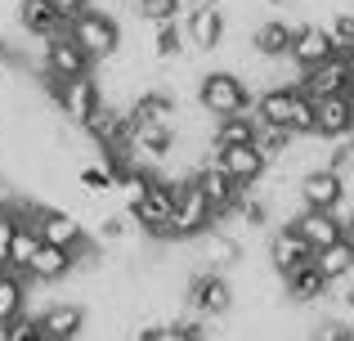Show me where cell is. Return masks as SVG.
I'll return each instance as SVG.
<instances>
[{
    "label": "cell",
    "instance_id": "d4e9b609",
    "mask_svg": "<svg viewBox=\"0 0 354 341\" xmlns=\"http://www.w3.org/2000/svg\"><path fill=\"white\" fill-rule=\"evenodd\" d=\"M130 5H135V18H144V23H171L184 14L189 0H130Z\"/></svg>",
    "mask_w": 354,
    "mask_h": 341
},
{
    "label": "cell",
    "instance_id": "603a6c76",
    "mask_svg": "<svg viewBox=\"0 0 354 341\" xmlns=\"http://www.w3.org/2000/svg\"><path fill=\"white\" fill-rule=\"evenodd\" d=\"M189 54V45H184V32H180V18H171V23H153V63H175Z\"/></svg>",
    "mask_w": 354,
    "mask_h": 341
},
{
    "label": "cell",
    "instance_id": "30bf717a",
    "mask_svg": "<svg viewBox=\"0 0 354 341\" xmlns=\"http://www.w3.org/2000/svg\"><path fill=\"white\" fill-rule=\"evenodd\" d=\"M211 162L238 184V189H251L260 175L269 171V158L256 149V144H229V149H211Z\"/></svg>",
    "mask_w": 354,
    "mask_h": 341
},
{
    "label": "cell",
    "instance_id": "83f0119b",
    "mask_svg": "<svg viewBox=\"0 0 354 341\" xmlns=\"http://www.w3.org/2000/svg\"><path fill=\"white\" fill-rule=\"evenodd\" d=\"M153 341H193V337H189V328H184L180 319H171V324H157L153 328Z\"/></svg>",
    "mask_w": 354,
    "mask_h": 341
},
{
    "label": "cell",
    "instance_id": "7c38bea8",
    "mask_svg": "<svg viewBox=\"0 0 354 341\" xmlns=\"http://www.w3.org/2000/svg\"><path fill=\"white\" fill-rule=\"evenodd\" d=\"M14 27H18V36H27V41H50V36H59L63 27H68V18H63L50 0H18L14 5Z\"/></svg>",
    "mask_w": 354,
    "mask_h": 341
},
{
    "label": "cell",
    "instance_id": "7a4b0ae2",
    "mask_svg": "<svg viewBox=\"0 0 354 341\" xmlns=\"http://www.w3.org/2000/svg\"><path fill=\"white\" fill-rule=\"evenodd\" d=\"M216 220L220 216H216V207L207 202V193H202L193 180H180V184H175V202H171V225H166L162 243H193V238L207 234Z\"/></svg>",
    "mask_w": 354,
    "mask_h": 341
},
{
    "label": "cell",
    "instance_id": "4fadbf2b",
    "mask_svg": "<svg viewBox=\"0 0 354 341\" xmlns=\"http://www.w3.org/2000/svg\"><path fill=\"white\" fill-rule=\"evenodd\" d=\"M287 225L310 243V252H323V247H332L337 238H346V225H341L332 211H314V207H301Z\"/></svg>",
    "mask_w": 354,
    "mask_h": 341
},
{
    "label": "cell",
    "instance_id": "836d02e7",
    "mask_svg": "<svg viewBox=\"0 0 354 341\" xmlns=\"http://www.w3.org/2000/svg\"><path fill=\"white\" fill-rule=\"evenodd\" d=\"M346 54H350V59H354V45H350V50H346Z\"/></svg>",
    "mask_w": 354,
    "mask_h": 341
},
{
    "label": "cell",
    "instance_id": "2e32d148",
    "mask_svg": "<svg viewBox=\"0 0 354 341\" xmlns=\"http://www.w3.org/2000/svg\"><path fill=\"white\" fill-rule=\"evenodd\" d=\"M72 270H77V256L63 252V247L41 243L36 256H32V265H27V279L41 283V288H63V283L72 279Z\"/></svg>",
    "mask_w": 354,
    "mask_h": 341
},
{
    "label": "cell",
    "instance_id": "4316f807",
    "mask_svg": "<svg viewBox=\"0 0 354 341\" xmlns=\"http://www.w3.org/2000/svg\"><path fill=\"white\" fill-rule=\"evenodd\" d=\"M323 27H328V41H332V50H337V54H346L350 45H354V9H337Z\"/></svg>",
    "mask_w": 354,
    "mask_h": 341
},
{
    "label": "cell",
    "instance_id": "6da1fadb",
    "mask_svg": "<svg viewBox=\"0 0 354 341\" xmlns=\"http://www.w3.org/2000/svg\"><path fill=\"white\" fill-rule=\"evenodd\" d=\"M193 104H198L202 113L211 117V122H220V117L251 113V104H256V90H251L247 81L238 77V72H229V68H207V72L198 77V86H193Z\"/></svg>",
    "mask_w": 354,
    "mask_h": 341
},
{
    "label": "cell",
    "instance_id": "e0dca14e",
    "mask_svg": "<svg viewBox=\"0 0 354 341\" xmlns=\"http://www.w3.org/2000/svg\"><path fill=\"white\" fill-rule=\"evenodd\" d=\"M328 54H337L332 50V41H328V27L323 23H296V32H292V50H287V59L296 63V68H314V63H323Z\"/></svg>",
    "mask_w": 354,
    "mask_h": 341
},
{
    "label": "cell",
    "instance_id": "52a82bcc",
    "mask_svg": "<svg viewBox=\"0 0 354 341\" xmlns=\"http://www.w3.org/2000/svg\"><path fill=\"white\" fill-rule=\"evenodd\" d=\"M90 324V306L77 297H50L36 310V328L45 341H77Z\"/></svg>",
    "mask_w": 354,
    "mask_h": 341
},
{
    "label": "cell",
    "instance_id": "1f68e13d",
    "mask_svg": "<svg viewBox=\"0 0 354 341\" xmlns=\"http://www.w3.org/2000/svg\"><path fill=\"white\" fill-rule=\"evenodd\" d=\"M346 144H350V149H354V122H350V135H346Z\"/></svg>",
    "mask_w": 354,
    "mask_h": 341
},
{
    "label": "cell",
    "instance_id": "f1b7e54d",
    "mask_svg": "<svg viewBox=\"0 0 354 341\" xmlns=\"http://www.w3.org/2000/svg\"><path fill=\"white\" fill-rule=\"evenodd\" d=\"M14 229H18V220L9 216V211H0V270H5V261H9V238H14Z\"/></svg>",
    "mask_w": 354,
    "mask_h": 341
},
{
    "label": "cell",
    "instance_id": "9a60e30c",
    "mask_svg": "<svg viewBox=\"0 0 354 341\" xmlns=\"http://www.w3.org/2000/svg\"><path fill=\"white\" fill-rule=\"evenodd\" d=\"M292 32H296V23L287 14H265L256 27H251V50H256L260 59H287Z\"/></svg>",
    "mask_w": 354,
    "mask_h": 341
},
{
    "label": "cell",
    "instance_id": "5bb4252c",
    "mask_svg": "<svg viewBox=\"0 0 354 341\" xmlns=\"http://www.w3.org/2000/svg\"><path fill=\"white\" fill-rule=\"evenodd\" d=\"M350 122H354V99L350 95L314 99V135H319V140H346Z\"/></svg>",
    "mask_w": 354,
    "mask_h": 341
},
{
    "label": "cell",
    "instance_id": "ffe728a7",
    "mask_svg": "<svg viewBox=\"0 0 354 341\" xmlns=\"http://www.w3.org/2000/svg\"><path fill=\"white\" fill-rule=\"evenodd\" d=\"M314 270L323 274L328 283H341V279H354V243L350 238H337L332 247L314 252Z\"/></svg>",
    "mask_w": 354,
    "mask_h": 341
},
{
    "label": "cell",
    "instance_id": "d6a6232c",
    "mask_svg": "<svg viewBox=\"0 0 354 341\" xmlns=\"http://www.w3.org/2000/svg\"><path fill=\"white\" fill-rule=\"evenodd\" d=\"M27 341H45V337H41V333H32V337H27Z\"/></svg>",
    "mask_w": 354,
    "mask_h": 341
},
{
    "label": "cell",
    "instance_id": "9c48e42d",
    "mask_svg": "<svg viewBox=\"0 0 354 341\" xmlns=\"http://www.w3.org/2000/svg\"><path fill=\"white\" fill-rule=\"evenodd\" d=\"M32 229L41 234V243L63 247V252H77V247L90 238V229L81 225V220L72 216V211H63V207H45V202H41V211H36Z\"/></svg>",
    "mask_w": 354,
    "mask_h": 341
},
{
    "label": "cell",
    "instance_id": "8992f818",
    "mask_svg": "<svg viewBox=\"0 0 354 341\" xmlns=\"http://www.w3.org/2000/svg\"><path fill=\"white\" fill-rule=\"evenodd\" d=\"M175 184H180V180H171L166 171H157L153 189H148L144 198L126 211L130 225H135L144 238H153V243H162V238H166V225H171V202H175Z\"/></svg>",
    "mask_w": 354,
    "mask_h": 341
},
{
    "label": "cell",
    "instance_id": "8fae6325",
    "mask_svg": "<svg viewBox=\"0 0 354 341\" xmlns=\"http://www.w3.org/2000/svg\"><path fill=\"white\" fill-rule=\"evenodd\" d=\"M265 261H269V270L283 279V274L301 270L305 261H314V252H310V243H305L292 225H274L269 229V243H265Z\"/></svg>",
    "mask_w": 354,
    "mask_h": 341
},
{
    "label": "cell",
    "instance_id": "484cf974",
    "mask_svg": "<svg viewBox=\"0 0 354 341\" xmlns=\"http://www.w3.org/2000/svg\"><path fill=\"white\" fill-rule=\"evenodd\" d=\"M292 140H296V135H292V131H283V126H260V131H256V149L265 153L269 162L283 158V153L292 149Z\"/></svg>",
    "mask_w": 354,
    "mask_h": 341
},
{
    "label": "cell",
    "instance_id": "ac0fdd59",
    "mask_svg": "<svg viewBox=\"0 0 354 341\" xmlns=\"http://www.w3.org/2000/svg\"><path fill=\"white\" fill-rule=\"evenodd\" d=\"M328 288L332 283L314 270V261H305L301 270L283 274V301H292V306H323V301H328Z\"/></svg>",
    "mask_w": 354,
    "mask_h": 341
},
{
    "label": "cell",
    "instance_id": "7402d4cb",
    "mask_svg": "<svg viewBox=\"0 0 354 341\" xmlns=\"http://www.w3.org/2000/svg\"><path fill=\"white\" fill-rule=\"evenodd\" d=\"M27 315V279L14 270H0V324H14Z\"/></svg>",
    "mask_w": 354,
    "mask_h": 341
},
{
    "label": "cell",
    "instance_id": "d6986e66",
    "mask_svg": "<svg viewBox=\"0 0 354 341\" xmlns=\"http://www.w3.org/2000/svg\"><path fill=\"white\" fill-rule=\"evenodd\" d=\"M193 184H198V189L207 193V202L216 207V216H220V220H225L229 211H234V202L242 198V189H238V184L216 167V162H207L202 171H193Z\"/></svg>",
    "mask_w": 354,
    "mask_h": 341
},
{
    "label": "cell",
    "instance_id": "ba28073f",
    "mask_svg": "<svg viewBox=\"0 0 354 341\" xmlns=\"http://www.w3.org/2000/svg\"><path fill=\"white\" fill-rule=\"evenodd\" d=\"M296 193H301V207H314V211H337L341 202L350 198L346 189V175L332 171V167H314L296 180Z\"/></svg>",
    "mask_w": 354,
    "mask_h": 341
},
{
    "label": "cell",
    "instance_id": "44dd1931",
    "mask_svg": "<svg viewBox=\"0 0 354 341\" xmlns=\"http://www.w3.org/2000/svg\"><path fill=\"white\" fill-rule=\"evenodd\" d=\"M256 113H238V117H220L211 126V149H229V144H256Z\"/></svg>",
    "mask_w": 354,
    "mask_h": 341
},
{
    "label": "cell",
    "instance_id": "4dcf8cb0",
    "mask_svg": "<svg viewBox=\"0 0 354 341\" xmlns=\"http://www.w3.org/2000/svg\"><path fill=\"white\" fill-rule=\"evenodd\" d=\"M346 238L354 243V211H350V220H346Z\"/></svg>",
    "mask_w": 354,
    "mask_h": 341
},
{
    "label": "cell",
    "instance_id": "5b68a950",
    "mask_svg": "<svg viewBox=\"0 0 354 341\" xmlns=\"http://www.w3.org/2000/svg\"><path fill=\"white\" fill-rule=\"evenodd\" d=\"M180 32H184V45H189L193 54H216L229 36V18L216 0H198V5H184Z\"/></svg>",
    "mask_w": 354,
    "mask_h": 341
},
{
    "label": "cell",
    "instance_id": "277c9868",
    "mask_svg": "<svg viewBox=\"0 0 354 341\" xmlns=\"http://www.w3.org/2000/svg\"><path fill=\"white\" fill-rule=\"evenodd\" d=\"M45 95H50L54 113H59L68 126H77V131H86V126L95 122V113L104 108V90H99L95 72H90V77L68 81V86H45Z\"/></svg>",
    "mask_w": 354,
    "mask_h": 341
},
{
    "label": "cell",
    "instance_id": "cb8c5ba5",
    "mask_svg": "<svg viewBox=\"0 0 354 341\" xmlns=\"http://www.w3.org/2000/svg\"><path fill=\"white\" fill-rule=\"evenodd\" d=\"M36 247H41V234H36L32 225H18L14 238H9V261H5V270H14V274H23V279H27V265H32Z\"/></svg>",
    "mask_w": 354,
    "mask_h": 341
},
{
    "label": "cell",
    "instance_id": "3957f363",
    "mask_svg": "<svg viewBox=\"0 0 354 341\" xmlns=\"http://www.w3.org/2000/svg\"><path fill=\"white\" fill-rule=\"evenodd\" d=\"M68 36L77 41V50L86 54L90 63H104L121 50V23L104 9H81V14L68 18Z\"/></svg>",
    "mask_w": 354,
    "mask_h": 341
},
{
    "label": "cell",
    "instance_id": "f546056e",
    "mask_svg": "<svg viewBox=\"0 0 354 341\" xmlns=\"http://www.w3.org/2000/svg\"><path fill=\"white\" fill-rule=\"evenodd\" d=\"M54 9H59L63 18H72V14H81V9H90V0H50Z\"/></svg>",
    "mask_w": 354,
    "mask_h": 341
}]
</instances>
